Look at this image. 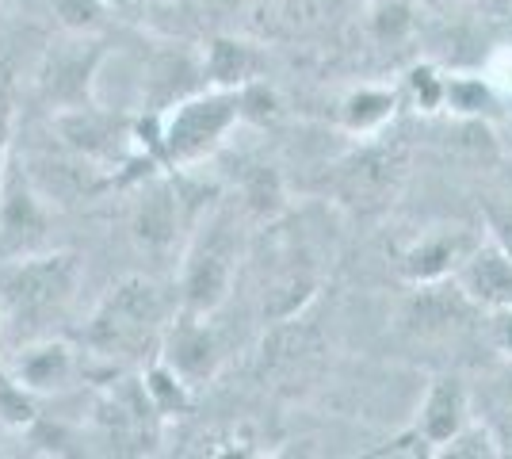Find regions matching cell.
<instances>
[{"instance_id": "1", "label": "cell", "mask_w": 512, "mask_h": 459, "mask_svg": "<svg viewBox=\"0 0 512 459\" xmlns=\"http://www.w3.org/2000/svg\"><path fill=\"white\" fill-rule=\"evenodd\" d=\"M165 326V295L146 276H130L111 287L100 310L88 322V345L107 356H138L161 337Z\"/></svg>"}, {"instance_id": "2", "label": "cell", "mask_w": 512, "mask_h": 459, "mask_svg": "<svg viewBox=\"0 0 512 459\" xmlns=\"http://www.w3.org/2000/svg\"><path fill=\"white\" fill-rule=\"evenodd\" d=\"M77 287V257L73 253H46L0 268V306L4 314L39 326L62 314Z\"/></svg>"}, {"instance_id": "3", "label": "cell", "mask_w": 512, "mask_h": 459, "mask_svg": "<svg viewBox=\"0 0 512 459\" xmlns=\"http://www.w3.org/2000/svg\"><path fill=\"white\" fill-rule=\"evenodd\" d=\"M409 173V157L402 142H371L348 153L337 169V196L360 211V215H375L394 203L402 192Z\"/></svg>"}, {"instance_id": "4", "label": "cell", "mask_w": 512, "mask_h": 459, "mask_svg": "<svg viewBox=\"0 0 512 459\" xmlns=\"http://www.w3.org/2000/svg\"><path fill=\"white\" fill-rule=\"evenodd\" d=\"M241 119V96L214 92V96H195L184 100L172 111L169 127H165V153L172 161H195L207 150L222 142V134Z\"/></svg>"}, {"instance_id": "5", "label": "cell", "mask_w": 512, "mask_h": 459, "mask_svg": "<svg viewBox=\"0 0 512 459\" xmlns=\"http://www.w3.org/2000/svg\"><path fill=\"white\" fill-rule=\"evenodd\" d=\"M230 284H234V245L222 226H211V234L195 241L184 264V310L207 318L226 303Z\"/></svg>"}, {"instance_id": "6", "label": "cell", "mask_w": 512, "mask_h": 459, "mask_svg": "<svg viewBox=\"0 0 512 459\" xmlns=\"http://www.w3.org/2000/svg\"><path fill=\"white\" fill-rule=\"evenodd\" d=\"M455 284L467 291L474 306H512V253L497 238L474 241V249L455 268Z\"/></svg>"}, {"instance_id": "7", "label": "cell", "mask_w": 512, "mask_h": 459, "mask_svg": "<svg viewBox=\"0 0 512 459\" xmlns=\"http://www.w3.org/2000/svg\"><path fill=\"white\" fill-rule=\"evenodd\" d=\"M100 62V43L96 39H65V43L46 50V62L39 69L43 92L65 108H85L88 81Z\"/></svg>"}, {"instance_id": "8", "label": "cell", "mask_w": 512, "mask_h": 459, "mask_svg": "<svg viewBox=\"0 0 512 459\" xmlns=\"http://www.w3.org/2000/svg\"><path fill=\"white\" fill-rule=\"evenodd\" d=\"M165 364L180 375L188 387L203 383L218 364V345H214L211 329L199 322V314L184 310V322H176L165 341Z\"/></svg>"}, {"instance_id": "9", "label": "cell", "mask_w": 512, "mask_h": 459, "mask_svg": "<svg viewBox=\"0 0 512 459\" xmlns=\"http://www.w3.org/2000/svg\"><path fill=\"white\" fill-rule=\"evenodd\" d=\"M467 421H470V394L463 387V379H455V375L436 379L425 394L421 425H417V433L425 437V444H448Z\"/></svg>"}, {"instance_id": "10", "label": "cell", "mask_w": 512, "mask_h": 459, "mask_svg": "<svg viewBox=\"0 0 512 459\" xmlns=\"http://www.w3.org/2000/svg\"><path fill=\"white\" fill-rule=\"evenodd\" d=\"M470 249H474V238L467 234H451V230H436L421 238L406 257H402V272L413 284H432V280H448L451 272L463 264Z\"/></svg>"}, {"instance_id": "11", "label": "cell", "mask_w": 512, "mask_h": 459, "mask_svg": "<svg viewBox=\"0 0 512 459\" xmlns=\"http://www.w3.org/2000/svg\"><path fill=\"white\" fill-rule=\"evenodd\" d=\"M470 310H474V303L467 299L463 287L432 280V284H417V295L406 306V326L417 333H440V329L463 322Z\"/></svg>"}, {"instance_id": "12", "label": "cell", "mask_w": 512, "mask_h": 459, "mask_svg": "<svg viewBox=\"0 0 512 459\" xmlns=\"http://www.w3.org/2000/svg\"><path fill=\"white\" fill-rule=\"evenodd\" d=\"M73 368V356L65 349L62 341H46V345H35V349H27L16 360V379H20V387L27 391H50V387H58L65 375Z\"/></svg>"}, {"instance_id": "13", "label": "cell", "mask_w": 512, "mask_h": 459, "mask_svg": "<svg viewBox=\"0 0 512 459\" xmlns=\"http://www.w3.org/2000/svg\"><path fill=\"white\" fill-rule=\"evenodd\" d=\"M310 352H318V333L306 326V322L283 318V326H279L272 337H264L260 364H264L268 372H279V368H295Z\"/></svg>"}, {"instance_id": "14", "label": "cell", "mask_w": 512, "mask_h": 459, "mask_svg": "<svg viewBox=\"0 0 512 459\" xmlns=\"http://www.w3.org/2000/svg\"><path fill=\"white\" fill-rule=\"evenodd\" d=\"M134 230L146 245H157V249L172 241V234H176V199L165 184H157L142 196L138 211H134Z\"/></svg>"}, {"instance_id": "15", "label": "cell", "mask_w": 512, "mask_h": 459, "mask_svg": "<svg viewBox=\"0 0 512 459\" xmlns=\"http://www.w3.org/2000/svg\"><path fill=\"white\" fill-rule=\"evenodd\" d=\"M256 58L245 43H234V39H218L211 43V54H207V73L214 77L218 88H245L253 81Z\"/></svg>"}, {"instance_id": "16", "label": "cell", "mask_w": 512, "mask_h": 459, "mask_svg": "<svg viewBox=\"0 0 512 459\" xmlns=\"http://www.w3.org/2000/svg\"><path fill=\"white\" fill-rule=\"evenodd\" d=\"M440 456L451 459H497L501 456V437L486 421H467L448 444H440Z\"/></svg>"}, {"instance_id": "17", "label": "cell", "mask_w": 512, "mask_h": 459, "mask_svg": "<svg viewBox=\"0 0 512 459\" xmlns=\"http://www.w3.org/2000/svg\"><path fill=\"white\" fill-rule=\"evenodd\" d=\"M390 111H394V96H390V92H371V88H363L356 96H348V104H344V123H348L352 131H375V127H383L386 119H390Z\"/></svg>"}, {"instance_id": "18", "label": "cell", "mask_w": 512, "mask_h": 459, "mask_svg": "<svg viewBox=\"0 0 512 459\" xmlns=\"http://www.w3.org/2000/svg\"><path fill=\"white\" fill-rule=\"evenodd\" d=\"M310 295H314V280H306V276H287V280L272 284V291H268V299H264V318H272V322L295 318L299 306L306 303Z\"/></svg>"}, {"instance_id": "19", "label": "cell", "mask_w": 512, "mask_h": 459, "mask_svg": "<svg viewBox=\"0 0 512 459\" xmlns=\"http://www.w3.org/2000/svg\"><path fill=\"white\" fill-rule=\"evenodd\" d=\"M409 27H413V8H409V0H379V4L371 8V31H375L383 43L402 39Z\"/></svg>"}, {"instance_id": "20", "label": "cell", "mask_w": 512, "mask_h": 459, "mask_svg": "<svg viewBox=\"0 0 512 459\" xmlns=\"http://www.w3.org/2000/svg\"><path fill=\"white\" fill-rule=\"evenodd\" d=\"M486 425L493 433H512V372H501L486 391Z\"/></svg>"}, {"instance_id": "21", "label": "cell", "mask_w": 512, "mask_h": 459, "mask_svg": "<svg viewBox=\"0 0 512 459\" xmlns=\"http://www.w3.org/2000/svg\"><path fill=\"white\" fill-rule=\"evenodd\" d=\"M35 410H31V398H27V387H20V379L0 372V421L4 425H23L31 421Z\"/></svg>"}, {"instance_id": "22", "label": "cell", "mask_w": 512, "mask_h": 459, "mask_svg": "<svg viewBox=\"0 0 512 459\" xmlns=\"http://www.w3.org/2000/svg\"><path fill=\"white\" fill-rule=\"evenodd\" d=\"M8 142H12V66L0 62V173L8 165Z\"/></svg>"}, {"instance_id": "23", "label": "cell", "mask_w": 512, "mask_h": 459, "mask_svg": "<svg viewBox=\"0 0 512 459\" xmlns=\"http://www.w3.org/2000/svg\"><path fill=\"white\" fill-rule=\"evenodd\" d=\"M100 4L104 0H58V16L65 20L69 31H85L100 16Z\"/></svg>"}, {"instance_id": "24", "label": "cell", "mask_w": 512, "mask_h": 459, "mask_svg": "<svg viewBox=\"0 0 512 459\" xmlns=\"http://www.w3.org/2000/svg\"><path fill=\"white\" fill-rule=\"evenodd\" d=\"M448 96L463 111H478L482 104H486V88H482V81H455V85L448 88Z\"/></svg>"}, {"instance_id": "25", "label": "cell", "mask_w": 512, "mask_h": 459, "mask_svg": "<svg viewBox=\"0 0 512 459\" xmlns=\"http://www.w3.org/2000/svg\"><path fill=\"white\" fill-rule=\"evenodd\" d=\"M493 345L512 360V306L493 310Z\"/></svg>"}, {"instance_id": "26", "label": "cell", "mask_w": 512, "mask_h": 459, "mask_svg": "<svg viewBox=\"0 0 512 459\" xmlns=\"http://www.w3.org/2000/svg\"><path fill=\"white\" fill-rule=\"evenodd\" d=\"M413 88H417V96L425 92V108H436L440 96H444V85L432 77V69H417V73H413Z\"/></svg>"}, {"instance_id": "27", "label": "cell", "mask_w": 512, "mask_h": 459, "mask_svg": "<svg viewBox=\"0 0 512 459\" xmlns=\"http://www.w3.org/2000/svg\"><path fill=\"white\" fill-rule=\"evenodd\" d=\"M490 8H497V12H505V16H512V0H490Z\"/></svg>"}, {"instance_id": "28", "label": "cell", "mask_w": 512, "mask_h": 459, "mask_svg": "<svg viewBox=\"0 0 512 459\" xmlns=\"http://www.w3.org/2000/svg\"><path fill=\"white\" fill-rule=\"evenodd\" d=\"M0 345H4V306H0Z\"/></svg>"}, {"instance_id": "29", "label": "cell", "mask_w": 512, "mask_h": 459, "mask_svg": "<svg viewBox=\"0 0 512 459\" xmlns=\"http://www.w3.org/2000/svg\"><path fill=\"white\" fill-rule=\"evenodd\" d=\"M104 4H115V8H119V4H130V0H104Z\"/></svg>"}]
</instances>
